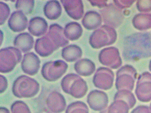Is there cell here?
I'll return each mask as SVG.
<instances>
[{"label":"cell","mask_w":151,"mask_h":113,"mask_svg":"<svg viewBox=\"0 0 151 113\" xmlns=\"http://www.w3.org/2000/svg\"><path fill=\"white\" fill-rule=\"evenodd\" d=\"M48 109L52 113H60L65 109L66 103L63 96L59 92L53 91L48 95L46 100Z\"/></svg>","instance_id":"7c38bea8"},{"label":"cell","mask_w":151,"mask_h":113,"mask_svg":"<svg viewBox=\"0 0 151 113\" xmlns=\"http://www.w3.org/2000/svg\"><path fill=\"white\" fill-rule=\"evenodd\" d=\"M91 4L93 6H97L99 8L105 7L107 5V1L106 0H89Z\"/></svg>","instance_id":"83f0119b"},{"label":"cell","mask_w":151,"mask_h":113,"mask_svg":"<svg viewBox=\"0 0 151 113\" xmlns=\"http://www.w3.org/2000/svg\"><path fill=\"white\" fill-rule=\"evenodd\" d=\"M135 0H114L115 5L121 9L130 7L135 1Z\"/></svg>","instance_id":"484cf974"},{"label":"cell","mask_w":151,"mask_h":113,"mask_svg":"<svg viewBox=\"0 0 151 113\" xmlns=\"http://www.w3.org/2000/svg\"><path fill=\"white\" fill-rule=\"evenodd\" d=\"M0 93L4 92L8 86L7 80L3 75H0Z\"/></svg>","instance_id":"4316f807"},{"label":"cell","mask_w":151,"mask_h":113,"mask_svg":"<svg viewBox=\"0 0 151 113\" xmlns=\"http://www.w3.org/2000/svg\"><path fill=\"white\" fill-rule=\"evenodd\" d=\"M11 110L12 113H31L27 105L21 100L13 102L11 106Z\"/></svg>","instance_id":"603a6c76"},{"label":"cell","mask_w":151,"mask_h":113,"mask_svg":"<svg viewBox=\"0 0 151 113\" xmlns=\"http://www.w3.org/2000/svg\"><path fill=\"white\" fill-rule=\"evenodd\" d=\"M34 48L36 52L43 57L48 56L58 49L46 34L36 40Z\"/></svg>","instance_id":"9c48e42d"},{"label":"cell","mask_w":151,"mask_h":113,"mask_svg":"<svg viewBox=\"0 0 151 113\" xmlns=\"http://www.w3.org/2000/svg\"><path fill=\"white\" fill-rule=\"evenodd\" d=\"M136 29L143 31L151 28V13H140L135 15L132 21Z\"/></svg>","instance_id":"ac0fdd59"},{"label":"cell","mask_w":151,"mask_h":113,"mask_svg":"<svg viewBox=\"0 0 151 113\" xmlns=\"http://www.w3.org/2000/svg\"><path fill=\"white\" fill-rule=\"evenodd\" d=\"M75 68L78 71L81 72H92L95 68L94 63L90 60L83 59L77 62L75 64Z\"/></svg>","instance_id":"7402d4cb"},{"label":"cell","mask_w":151,"mask_h":113,"mask_svg":"<svg viewBox=\"0 0 151 113\" xmlns=\"http://www.w3.org/2000/svg\"><path fill=\"white\" fill-rule=\"evenodd\" d=\"M60 1L70 17L78 20L82 17L84 13V6L82 1L62 0Z\"/></svg>","instance_id":"30bf717a"},{"label":"cell","mask_w":151,"mask_h":113,"mask_svg":"<svg viewBox=\"0 0 151 113\" xmlns=\"http://www.w3.org/2000/svg\"><path fill=\"white\" fill-rule=\"evenodd\" d=\"M102 19L101 15L94 11H89L85 14L82 20L84 27L89 30H93L101 24Z\"/></svg>","instance_id":"2e32d148"},{"label":"cell","mask_w":151,"mask_h":113,"mask_svg":"<svg viewBox=\"0 0 151 113\" xmlns=\"http://www.w3.org/2000/svg\"><path fill=\"white\" fill-rule=\"evenodd\" d=\"M124 54L139 56L151 55V34L137 32L126 36L124 43Z\"/></svg>","instance_id":"6da1fadb"},{"label":"cell","mask_w":151,"mask_h":113,"mask_svg":"<svg viewBox=\"0 0 151 113\" xmlns=\"http://www.w3.org/2000/svg\"><path fill=\"white\" fill-rule=\"evenodd\" d=\"M117 38V33L114 28L106 24L103 25L91 34L89 43L93 48L98 49L114 44Z\"/></svg>","instance_id":"3957f363"},{"label":"cell","mask_w":151,"mask_h":113,"mask_svg":"<svg viewBox=\"0 0 151 113\" xmlns=\"http://www.w3.org/2000/svg\"><path fill=\"white\" fill-rule=\"evenodd\" d=\"M9 28L15 32H20L27 27L28 20L24 14L20 11H13L8 21Z\"/></svg>","instance_id":"4fadbf2b"},{"label":"cell","mask_w":151,"mask_h":113,"mask_svg":"<svg viewBox=\"0 0 151 113\" xmlns=\"http://www.w3.org/2000/svg\"><path fill=\"white\" fill-rule=\"evenodd\" d=\"M34 5V0H19L16 1L15 7L17 9L22 11L26 15H27L32 12Z\"/></svg>","instance_id":"44dd1931"},{"label":"cell","mask_w":151,"mask_h":113,"mask_svg":"<svg viewBox=\"0 0 151 113\" xmlns=\"http://www.w3.org/2000/svg\"><path fill=\"white\" fill-rule=\"evenodd\" d=\"M68 67L67 64L61 60L49 61L43 65L41 74L46 80L50 82L55 81L64 74Z\"/></svg>","instance_id":"5b68a950"},{"label":"cell","mask_w":151,"mask_h":113,"mask_svg":"<svg viewBox=\"0 0 151 113\" xmlns=\"http://www.w3.org/2000/svg\"><path fill=\"white\" fill-rule=\"evenodd\" d=\"M0 24H3L8 18L10 13V9L8 5L3 1H0Z\"/></svg>","instance_id":"cb8c5ba5"},{"label":"cell","mask_w":151,"mask_h":113,"mask_svg":"<svg viewBox=\"0 0 151 113\" xmlns=\"http://www.w3.org/2000/svg\"><path fill=\"white\" fill-rule=\"evenodd\" d=\"M40 85L34 79L26 75H21L14 81L12 90L13 94L19 98L34 97L38 93Z\"/></svg>","instance_id":"7a4b0ae2"},{"label":"cell","mask_w":151,"mask_h":113,"mask_svg":"<svg viewBox=\"0 0 151 113\" xmlns=\"http://www.w3.org/2000/svg\"><path fill=\"white\" fill-rule=\"evenodd\" d=\"M14 45L24 53L29 51L32 48L34 39L29 33L24 32L20 33L15 38Z\"/></svg>","instance_id":"9a60e30c"},{"label":"cell","mask_w":151,"mask_h":113,"mask_svg":"<svg viewBox=\"0 0 151 113\" xmlns=\"http://www.w3.org/2000/svg\"><path fill=\"white\" fill-rule=\"evenodd\" d=\"M136 5L138 10L140 12L147 13L151 11V0H138Z\"/></svg>","instance_id":"d4e9b609"},{"label":"cell","mask_w":151,"mask_h":113,"mask_svg":"<svg viewBox=\"0 0 151 113\" xmlns=\"http://www.w3.org/2000/svg\"><path fill=\"white\" fill-rule=\"evenodd\" d=\"M46 34L58 49L69 43L68 40L64 35L63 28L57 24H51Z\"/></svg>","instance_id":"8fae6325"},{"label":"cell","mask_w":151,"mask_h":113,"mask_svg":"<svg viewBox=\"0 0 151 113\" xmlns=\"http://www.w3.org/2000/svg\"><path fill=\"white\" fill-rule=\"evenodd\" d=\"M48 27L47 23L45 19L40 16H35L29 20L28 29L32 35L39 37L46 33Z\"/></svg>","instance_id":"5bb4252c"},{"label":"cell","mask_w":151,"mask_h":113,"mask_svg":"<svg viewBox=\"0 0 151 113\" xmlns=\"http://www.w3.org/2000/svg\"><path fill=\"white\" fill-rule=\"evenodd\" d=\"M83 29L81 25L76 22L67 23L64 29V34L65 37L71 41L78 39L82 35Z\"/></svg>","instance_id":"d6986e66"},{"label":"cell","mask_w":151,"mask_h":113,"mask_svg":"<svg viewBox=\"0 0 151 113\" xmlns=\"http://www.w3.org/2000/svg\"><path fill=\"white\" fill-rule=\"evenodd\" d=\"M0 113H10L9 109L5 107H1Z\"/></svg>","instance_id":"f1b7e54d"},{"label":"cell","mask_w":151,"mask_h":113,"mask_svg":"<svg viewBox=\"0 0 151 113\" xmlns=\"http://www.w3.org/2000/svg\"><path fill=\"white\" fill-rule=\"evenodd\" d=\"M22 54L17 48L9 46L1 49L0 51V71L3 73L12 71L16 65L20 62Z\"/></svg>","instance_id":"277c9868"},{"label":"cell","mask_w":151,"mask_h":113,"mask_svg":"<svg viewBox=\"0 0 151 113\" xmlns=\"http://www.w3.org/2000/svg\"><path fill=\"white\" fill-rule=\"evenodd\" d=\"M82 54V50L80 47L75 44H70L62 49L61 55L66 61L73 62L81 57Z\"/></svg>","instance_id":"ffe728a7"},{"label":"cell","mask_w":151,"mask_h":113,"mask_svg":"<svg viewBox=\"0 0 151 113\" xmlns=\"http://www.w3.org/2000/svg\"><path fill=\"white\" fill-rule=\"evenodd\" d=\"M40 63V61L38 56L33 52H29L24 55L21 67L24 73L33 76L38 72Z\"/></svg>","instance_id":"ba28073f"},{"label":"cell","mask_w":151,"mask_h":113,"mask_svg":"<svg viewBox=\"0 0 151 113\" xmlns=\"http://www.w3.org/2000/svg\"><path fill=\"white\" fill-rule=\"evenodd\" d=\"M43 11L45 16L51 20H55L60 16L62 11L61 6L57 0H49L45 4Z\"/></svg>","instance_id":"e0dca14e"},{"label":"cell","mask_w":151,"mask_h":113,"mask_svg":"<svg viewBox=\"0 0 151 113\" xmlns=\"http://www.w3.org/2000/svg\"><path fill=\"white\" fill-rule=\"evenodd\" d=\"M99 58L102 64L112 68H117L121 64L119 50L114 47L102 49L99 53Z\"/></svg>","instance_id":"52a82bcc"},{"label":"cell","mask_w":151,"mask_h":113,"mask_svg":"<svg viewBox=\"0 0 151 113\" xmlns=\"http://www.w3.org/2000/svg\"><path fill=\"white\" fill-rule=\"evenodd\" d=\"M100 12L104 23L114 28L119 26L123 20L122 10L112 3L107 5Z\"/></svg>","instance_id":"8992f818"}]
</instances>
